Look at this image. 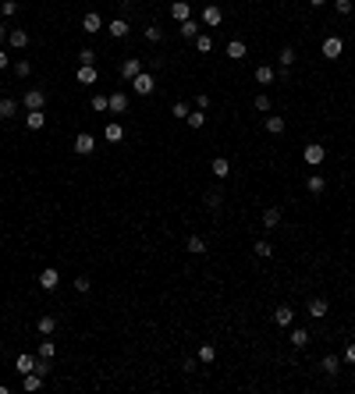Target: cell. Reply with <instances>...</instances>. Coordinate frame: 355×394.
<instances>
[{
	"mask_svg": "<svg viewBox=\"0 0 355 394\" xmlns=\"http://www.w3.org/2000/svg\"><path fill=\"white\" fill-rule=\"evenodd\" d=\"M334 7H338V14H352V0H334Z\"/></svg>",
	"mask_w": 355,
	"mask_h": 394,
	"instance_id": "cell-47",
	"label": "cell"
},
{
	"mask_svg": "<svg viewBox=\"0 0 355 394\" xmlns=\"http://www.w3.org/2000/svg\"><path fill=\"white\" fill-rule=\"evenodd\" d=\"M267 132H270V135H281V132H284V117L270 114V117H267Z\"/></svg>",
	"mask_w": 355,
	"mask_h": 394,
	"instance_id": "cell-32",
	"label": "cell"
},
{
	"mask_svg": "<svg viewBox=\"0 0 355 394\" xmlns=\"http://www.w3.org/2000/svg\"><path fill=\"white\" fill-rule=\"evenodd\" d=\"M139 71H142V61H139V57H128V61L121 64V79H125V82H132Z\"/></svg>",
	"mask_w": 355,
	"mask_h": 394,
	"instance_id": "cell-9",
	"label": "cell"
},
{
	"mask_svg": "<svg viewBox=\"0 0 355 394\" xmlns=\"http://www.w3.org/2000/svg\"><path fill=\"white\" fill-rule=\"evenodd\" d=\"M274 79H277V71H274L270 64H259V68H256V82H259V85H270Z\"/></svg>",
	"mask_w": 355,
	"mask_h": 394,
	"instance_id": "cell-20",
	"label": "cell"
},
{
	"mask_svg": "<svg viewBox=\"0 0 355 394\" xmlns=\"http://www.w3.org/2000/svg\"><path fill=\"white\" fill-rule=\"evenodd\" d=\"M14 110H18V103L4 96V100H0V117H4V121H11V117H14Z\"/></svg>",
	"mask_w": 355,
	"mask_h": 394,
	"instance_id": "cell-31",
	"label": "cell"
},
{
	"mask_svg": "<svg viewBox=\"0 0 355 394\" xmlns=\"http://www.w3.org/2000/svg\"><path fill=\"white\" fill-rule=\"evenodd\" d=\"M0 68H7V54L4 50H0Z\"/></svg>",
	"mask_w": 355,
	"mask_h": 394,
	"instance_id": "cell-52",
	"label": "cell"
},
{
	"mask_svg": "<svg viewBox=\"0 0 355 394\" xmlns=\"http://www.w3.org/2000/svg\"><path fill=\"white\" fill-rule=\"evenodd\" d=\"M227 57L242 61V57H245V43H242V39H231V43H227Z\"/></svg>",
	"mask_w": 355,
	"mask_h": 394,
	"instance_id": "cell-27",
	"label": "cell"
},
{
	"mask_svg": "<svg viewBox=\"0 0 355 394\" xmlns=\"http://www.w3.org/2000/svg\"><path fill=\"white\" fill-rule=\"evenodd\" d=\"M107 32H110L114 39H125V36H128V21H125V18H114V21L107 25Z\"/></svg>",
	"mask_w": 355,
	"mask_h": 394,
	"instance_id": "cell-15",
	"label": "cell"
},
{
	"mask_svg": "<svg viewBox=\"0 0 355 394\" xmlns=\"http://www.w3.org/2000/svg\"><path fill=\"white\" fill-rule=\"evenodd\" d=\"M92 150H96V139H92L89 132H78V135H75V153H78V157H89Z\"/></svg>",
	"mask_w": 355,
	"mask_h": 394,
	"instance_id": "cell-3",
	"label": "cell"
},
{
	"mask_svg": "<svg viewBox=\"0 0 355 394\" xmlns=\"http://www.w3.org/2000/svg\"><path fill=\"white\" fill-rule=\"evenodd\" d=\"M132 89H135L139 96H149V92L156 89V82H153V75H149V71H139V75L132 79Z\"/></svg>",
	"mask_w": 355,
	"mask_h": 394,
	"instance_id": "cell-2",
	"label": "cell"
},
{
	"mask_svg": "<svg viewBox=\"0 0 355 394\" xmlns=\"http://www.w3.org/2000/svg\"><path fill=\"white\" fill-rule=\"evenodd\" d=\"M309 4H313V7H323V4H327V0H309Z\"/></svg>",
	"mask_w": 355,
	"mask_h": 394,
	"instance_id": "cell-54",
	"label": "cell"
},
{
	"mask_svg": "<svg viewBox=\"0 0 355 394\" xmlns=\"http://www.w3.org/2000/svg\"><path fill=\"white\" fill-rule=\"evenodd\" d=\"M89 288H92V281H89V277H75V291H82V295H85Z\"/></svg>",
	"mask_w": 355,
	"mask_h": 394,
	"instance_id": "cell-45",
	"label": "cell"
},
{
	"mask_svg": "<svg viewBox=\"0 0 355 394\" xmlns=\"http://www.w3.org/2000/svg\"><path fill=\"white\" fill-rule=\"evenodd\" d=\"M220 21H224V11H220L217 4H206V7H203V25H210V29H217Z\"/></svg>",
	"mask_w": 355,
	"mask_h": 394,
	"instance_id": "cell-6",
	"label": "cell"
},
{
	"mask_svg": "<svg viewBox=\"0 0 355 394\" xmlns=\"http://www.w3.org/2000/svg\"><path fill=\"white\" fill-rule=\"evenodd\" d=\"M305 188L316 195V192H323L327 188V181H323V174H309V181H305Z\"/></svg>",
	"mask_w": 355,
	"mask_h": 394,
	"instance_id": "cell-28",
	"label": "cell"
},
{
	"mask_svg": "<svg viewBox=\"0 0 355 394\" xmlns=\"http://www.w3.org/2000/svg\"><path fill=\"white\" fill-rule=\"evenodd\" d=\"M196 107H199V110H206V107H210V96H206V92H199V96H196Z\"/></svg>",
	"mask_w": 355,
	"mask_h": 394,
	"instance_id": "cell-50",
	"label": "cell"
},
{
	"mask_svg": "<svg viewBox=\"0 0 355 394\" xmlns=\"http://www.w3.org/2000/svg\"><path fill=\"white\" fill-rule=\"evenodd\" d=\"M171 18H174V21L181 25L185 18H192V7H188L185 0H174V4H171Z\"/></svg>",
	"mask_w": 355,
	"mask_h": 394,
	"instance_id": "cell-11",
	"label": "cell"
},
{
	"mask_svg": "<svg viewBox=\"0 0 355 394\" xmlns=\"http://www.w3.org/2000/svg\"><path fill=\"white\" fill-rule=\"evenodd\" d=\"M188 114H192L188 103H174V117H188Z\"/></svg>",
	"mask_w": 355,
	"mask_h": 394,
	"instance_id": "cell-48",
	"label": "cell"
},
{
	"mask_svg": "<svg viewBox=\"0 0 355 394\" xmlns=\"http://www.w3.org/2000/svg\"><path fill=\"white\" fill-rule=\"evenodd\" d=\"M291 306H277V309H274V323H277V327H291Z\"/></svg>",
	"mask_w": 355,
	"mask_h": 394,
	"instance_id": "cell-19",
	"label": "cell"
},
{
	"mask_svg": "<svg viewBox=\"0 0 355 394\" xmlns=\"http://www.w3.org/2000/svg\"><path fill=\"white\" fill-rule=\"evenodd\" d=\"M277 64H281V68H291V64H295V50H291V46H284L281 54H277Z\"/></svg>",
	"mask_w": 355,
	"mask_h": 394,
	"instance_id": "cell-35",
	"label": "cell"
},
{
	"mask_svg": "<svg viewBox=\"0 0 355 394\" xmlns=\"http://www.w3.org/2000/svg\"><path fill=\"white\" fill-rule=\"evenodd\" d=\"M210 174H213V178H227V174H231V163H227L224 157H217L210 163Z\"/></svg>",
	"mask_w": 355,
	"mask_h": 394,
	"instance_id": "cell-21",
	"label": "cell"
},
{
	"mask_svg": "<svg viewBox=\"0 0 355 394\" xmlns=\"http://www.w3.org/2000/svg\"><path fill=\"white\" fill-rule=\"evenodd\" d=\"M178 32H181V36H185V39H196V36H199V21H192V18H185V21H181V29H178Z\"/></svg>",
	"mask_w": 355,
	"mask_h": 394,
	"instance_id": "cell-24",
	"label": "cell"
},
{
	"mask_svg": "<svg viewBox=\"0 0 355 394\" xmlns=\"http://www.w3.org/2000/svg\"><path fill=\"white\" fill-rule=\"evenodd\" d=\"M78 61H82V64H92L96 54H92V50H78Z\"/></svg>",
	"mask_w": 355,
	"mask_h": 394,
	"instance_id": "cell-49",
	"label": "cell"
},
{
	"mask_svg": "<svg viewBox=\"0 0 355 394\" xmlns=\"http://www.w3.org/2000/svg\"><path fill=\"white\" fill-rule=\"evenodd\" d=\"M146 39H149V43H160V39H163V29H160V25H146Z\"/></svg>",
	"mask_w": 355,
	"mask_h": 394,
	"instance_id": "cell-39",
	"label": "cell"
},
{
	"mask_svg": "<svg viewBox=\"0 0 355 394\" xmlns=\"http://www.w3.org/2000/svg\"><path fill=\"white\" fill-rule=\"evenodd\" d=\"M7 43H11L14 50H21V46H29V32H25V29H11V32H7Z\"/></svg>",
	"mask_w": 355,
	"mask_h": 394,
	"instance_id": "cell-12",
	"label": "cell"
},
{
	"mask_svg": "<svg viewBox=\"0 0 355 394\" xmlns=\"http://www.w3.org/2000/svg\"><path fill=\"white\" fill-rule=\"evenodd\" d=\"M256 256H263V259H270V256H274V249H270V241H263V238H259V241H256Z\"/></svg>",
	"mask_w": 355,
	"mask_h": 394,
	"instance_id": "cell-41",
	"label": "cell"
},
{
	"mask_svg": "<svg viewBox=\"0 0 355 394\" xmlns=\"http://www.w3.org/2000/svg\"><path fill=\"white\" fill-rule=\"evenodd\" d=\"M21 387H25V391H39V387H43V377H39V373H25Z\"/></svg>",
	"mask_w": 355,
	"mask_h": 394,
	"instance_id": "cell-30",
	"label": "cell"
},
{
	"mask_svg": "<svg viewBox=\"0 0 355 394\" xmlns=\"http://www.w3.org/2000/svg\"><path fill=\"white\" fill-rule=\"evenodd\" d=\"M21 103H25V110H43V107H46V92H43V89H29V92L21 96Z\"/></svg>",
	"mask_w": 355,
	"mask_h": 394,
	"instance_id": "cell-1",
	"label": "cell"
},
{
	"mask_svg": "<svg viewBox=\"0 0 355 394\" xmlns=\"http://www.w3.org/2000/svg\"><path fill=\"white\" fill-rule=\"evenodd\" d=\"M345 362H355V341H352V344H345Z\"/></svg>",
	"mask_w": 355,
	"mask_h": 394,
	"instance_id": "cell-51",
	"label": "cell"
},
{
	"mask_svg": "<svg viewBox=\"0 0 355 394\" xmlns=\"http://www.w3.org/2000/svg\"><path fill=\"white\" fill-rule=\"evenodd\" d=\"M196 359H199V362H203V366H210L213 359H217V348H213V344H203V348H199V355H196Z\"/></svg>",
	"mask_w": 355,
	"mask_h": 394,
	"instance_id": "cell-33",
	"label": "cell"
},
{
	"mask_svg": "<svg viewBox=\"0 0 355 394\" xmlns=\"http://www.w3.org/2000/svg\"><path fill=\"white\" fill-rule=\"evenodd\" d=\"M14 75H18V79H29V75H32V64H29V61H18V64H14Z\"/></svg>",
	"mask_w": 355,
	"mask_h": 394,
	"instance_id": "cell-40",
	"label": "cell"
},
{
	"mask_svg": "<svg viewBox=\"0 0 355 394\" xmlns=\"http://www.w3.org/2000/svg\"><path fill=\"white\" fill-rule=\"evenodd\" d=\"M185 121H188V128H196V132H199V128H206V110H192Z\"/></svg>",
	"mask_w": 355,
	"mask_h": 394,
	"instance_id": "cell-25",
	"label": "cell"
},
{
	"mask_svg": "<svg viewBox=\"0 0 355 394\" xmlns=\"http://www.w3.org/2000/svg\"><path fill=\"white\" fill-rule=\"evenodd\" d=\"M302 157H305V163H309V167H320V163H323V157H327V150H323L320 142H309Z\"/></svg>",
	"mask_w": 355,
	"mask_h": 394,
	"instance_id": "cell-4",
	"label": "cell"
},
{
	"mask_svg": "<svg viewBox=\"0 0 355 394\" xmlns=\"http://www.w3.org/2000/svg\"><path fill=\"white\" fill-rule=\"evenodd\" d=\"M92 110H96V114H103V110H110V100H107L103 92H96V96H92Z\"/></svg>",
	"mask_w": 355,
	"mask_h": 394,
	"instance_id": "cell-36",
	"label": "cell"
},
{
	"mask_svg": "<svg viewBox=\"0 0 355 394\" xmlns=\"http://www.w3.org/2000/svg\"><path fill=\"white\" fill-rule=\"evenodd\" d=\"M277 224H281V210L277 206H267L263 210V228H277Z\"/></svg>",
	"mask_w": 355,
	"mask_h": 394,
	"instance_id": "cell-22",
	"label": "cell"
},
{
	"mask_svg": "<svg viewBox=\"0 0 355 394\" xmlns=\"http://www.w3.org/2000/svg\"><path fill=\"white\" fill-rule=\"evenodd\" d=\"M32 373H39V377H46V373H50V359H43V355H39V362H36V370H32Z\"/></svg>",
	"mask_w": 355,
	"mask_h": 394,
	"instance_id": "cell-46",
	"label": "cell"
},
{
	"mask_svg": "<svg viewBox=\"0 0 355 394\" xmlns=\"http://www.w3.org/2000/svg\"><path fill=\"white\" fill-rule=\"evenodd\" d=\"M96 79H100V75H96V64H82V68H78V82H82V85H96Z\"/></svg>",
	"mask_w": 355,
	"mask_h": 394,
	"instance_id": "cell-14",
	"label": "cell"
},
{
	"mask_svg": "<svg viewBox=\"0 0 355 394\" xmlns=\"http://www.w3.org/2000/svg\"><path fill=\"white\" fill-rule=\"evenodd\" d=\"M196 50H199V54H210V50H213V39L199 32V36H196Z\"/></svg>",
	"mask_w": 355,
	"mask_h": 394,
	"instance_id": "cell-37",
	"label": "cell"
},
{
	"mask_svg": "<svg viewBox=\"0 0 355 394\" xmlns=\"http://www.w3.org/2000/svg\"><path fill=\"white\" fill-rule=\"evenodd\" d=\"M341 50H345V43H341L338 36H330V39H323V57H327V61H334V57H341Z\"/></svg>",
	"mask_w": 355,
	"mask_h": 394,
	"instance_id": "cell-8",
	"label": "cell"
},
{
	"mask_svg": "<svg viewBox=\"0 0 355 394\" xmlns=\"http://www.w3.org/2000/svg\"><path fill=\"white\" fill-rule=\"evenodd\" d=\"M338 366H341V359H338V355H323V362H320V370H323L327 377H338V373H341Z\"/></svg>",
	"mask_w": 355,
	"mask_h": 394,
	"instance_id": "cell-18",
	"label": "cell"
},
{
	"mask_svg": "<svg viewBox=\"0 0 355 394\" xmlns=\"http://www.w3.org/2000/svg\"><path fill=\"white\" fill-rule=\"evenodd\" d=\"M185 249H188L192 256H203V252H206V238L192 235V238H188V241H185Z\"/></svg>",
	"mask_w": 355,
	"mask_h": 394,
	"instance_id": "cell-23",
	"label": "cell"
},
{
	"mask_svg": "<svg viewBox=\"0 0 355 394\" xmlns=\"http://www.w3.org/2000/svg\"><path fill=\"white\" fill-rule=\"evenodd\" d=\"M57 284H61V274H57L54 266H46V270L39 274V288H43V291H54Z\"/></svg>",
	"mask_w": 355,
	"mask_h": 394,
	"instance_id": "cell-5",
	"label": "cell"
},
{
	"mask_svg": "<svg viewBox=\"0 0 355 394\" xmlns=\"http://www.w3.org/2000/svg\"><path fill=\"white\" fill-rule=\"evenodd\" d=\"M36 327H39V334H54V330H57V319H54V316H39Z\"/></svg>",
	"mask_w": 355,
	"mask_h": 394,
	"instance_id": "cell-34",
	"label": "cell"
},
{
	"mask_svg": "<svg viewBox=\"0 0 355 394\" xmlns=\"http://www.w3.org/2000/svg\"><path fill=\"white\" fill-rule=\"evenodd\" d=\"M256 110H259V114H267V110H270V96H267V92H259V96H256Z\"/></svg>",
	"mask_w": 355,
	"mask_h": 394,
	"instance_id": "cell-43",
	"label": "cell"
},
{
	"mask_svg": "<svg viewBox=\"0 0 355 394\" xmlns=\"http://www.w3.org/2000/svg\"><path fill=\"white\" fill-rule=\"evenodd\" d=\"M100 29H103V18H100L96 11H89V14L82 18V32H89V36H96Z\"/></svg>",
	"mask_w": 355,
	"mask_h": 394,
	"instance_id": "cell-7",
	"label": "cell"
},
{
	"mask_svg": "<svg viewBox=\"0 0 355 394\" xmlns=\"http://www.w3.org/2000/svg\"><path fill=\"white\" fill-rule=\"evenodd\" d=\"M4 39H7V25H0V43H4Z\"/></svg>",
	"mask_w": 355,
	"mask_h": 394,
	"instance_id": "cell-53",
	"label": "cell"
},
{
	"mask_svg": "<svg viewBox=\"0 0 355 394\" xmlns=\"http://www.w3.org/2000/svg\"><path fill=\"white\" fill-rule=\"evenodd\" d=\"M107 100H110V110H114V114H125V110H128V96H125V92H110Z\"/></svg>",
	"mask_w": 355,
	"mask_h": 394,
	"instance_id": "cell-16",
	"label": "cell"
},
{
	"mask_svg": "<svg viewBox=\"0 0 355 394\" xmlns=\"http://www.w3.org/2000/svg\"><path fill=\"white\" fill-rule=\"evenodd\" d=\"M43 125H46V114H43V110H29V114H25V128L39 132Z\"/></svg>",
	"mask_w": 355,
	"mask_h": 394,
	"instance_id": "cell-13",
	"label": "cell"
},
{
	"mask_svg": "<svg viewBox=\"0 0 355 394\" xmlns=\"http://www.w3.org/2000/svg\"><path fill=\"white\" fill-rule=\"evenodd\" d=\"M54 352H57L54 341H39V355H43V359H54Z\"/></svg>",
	"mask_w": 355,
	"mask_h": 394,
	"instance_id": "cell-44",
	"label": "cell"
},
{
	"mask_svg": "<svg viewBox=\"0 0 355 394\" xmlns=\"http://www.w3.org/2000/svg\"><path fill=\"white\" fill-rule=\"evenodd\" d=\"M220 203H224V195H220V188H213V192H206V206H210V210H220Z\"/></svg>",
	"mask_w": 355,
	"mask_h": 394,
	"instance_id": "cell-38",
	"label": "cell"
},
{
	"mask_svg": "<svg viewBox=\"0 0 355 394\" xmlns=\"http://www.w3.org/2000/svg\"><path fill=\"white\" fill-rule=\"evenodd\" d=\"M14 366H18V373L25 377V373H32V370H36V359H32V355H18V362H14Z\"/></svg>",
	"mask_w": 355,
	"mask_h": 394,
	"instance_id": "cell-29",
	"label": "cell"
},
{
	"mask_svg": "<svg viewBox=\"0 0 355 394\" xmlns=\"http://www.w3.org/2000/svg\"><path fill=\"white\" fill-rule=\"evenodd\" d=\"M103 139H107V142H121V139H125V128H121L117 121H110V125L103 128Z\"/></svg>",
	"mask_w": 355,
	"mask_h": 394,
	"instance_id": "cell-17",
	"label": "cell"
},
{
	"mask_svg": "<svg viewBox=\"0 0 355 394\" xmlns=\"http://www.w3.org/2000/svg\"><path fill=\"white\" fill-rule=\"evenodd\" d=\"M305 344H309V330L295 327V330H291V348H305Z\"/></svg>",
	"mask_w": 355,
	"mask_h": 394,
	"instance_id": "cell-26",
	"label": "cell"
},
{
	"mask_svg": "<svg viewBox=\"0 0 355 394\" xmlns=\"http://www.w3.org/2000/svg\"><path fill=\"white\" fill-rule=\"evenodd\" d=\"M0 14H4V18L18 14V4H14V0H4V4H0Z\"/></svg>",
	"mask_w": 355,
	"mask_h": 394,
	"instance_id": "cell-42",
	"label": "cell"
},
{
	"mask_svg": "<svg viewBox=\"0 0 355 394\" xmlns=\"http://www.w3.org/2000/svg\"><path fill=\"white\" fill-rule=\"evenodd\" d=\"M327 309H330V306H327V299H309V306H305V313L313 316V319H323Z\"/></svg>",
	"mask_w": 355,
	"mask_h": 394,
	"instance_id": "cell-10",
	"label": "cell"
}]
</instances>
